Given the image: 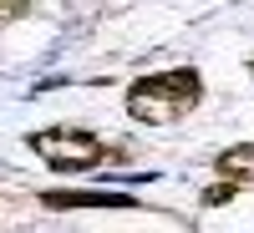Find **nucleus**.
<instances>
[{
  "mask_svg": "<svg viewBox=\"0 0 254 233\" xmlns=\"http://www.w3.org/2000/svg\"><path fill=\"white\" fill-rule=\"evenodd\" d=\"M41 208L51 213H76V208H142L127 193H41Z\"/></svg>",
  "mask_w": 254,
  "mask_h": 233,
  "instance_id": "7ed1b4c3",
  "label": "nucleus"
},
{
  "mask_svg": "<svg viewBox=\"0 0 254 233\" xmlns=\"http://www.w3.org/2000/svg\"><path fill=\"white\" fill-rule=\"evenodd\" d=\"M214 173H219L224 183H234V187H249V183H254V142L224 147V152L214 157Z\"/></svg>",
  "mask_w": 254,
  "mask_h": 233,
  "instance_id": "20e7f679",
  "label": "nucleus"
},
{
  "mask_svg": "<svg viewBox=\"0 0 254 233\" xmlns=\"http://www.w3.org/2000/svg\"><path fill=\"white\" fill-rule=\"evenodd\" d=\"M234 198H239L234 183H214V187H203V203H208V208H224V203H234Z\"/></svg>",
  "mask_w": 254,
  "mask_h": 233,
  "instance_id": "39448f33",
  "label": "nucleus"
},
{
  "mask_svg": "<svg viewBox=\"0 0 254 233\" xmlns=\"http://www.w3.org/2000/svg\"><path fill=\"white\" fill-rule=\"evenodd\" d=\"M198 101H203V76L193 66H173V71L137 76L127 87V117H137L142 127H168L183 122Z\"/></svg>",
  "mask_w": 254,
  "mask_h": 233,
  "instance_id": "f257e3e1",
  "label": "nucleus"
},
{
  "mask_svg": "<svg viewBox=\"0 0 254 233\" xmlns=\"http://www.w3.org/2000/svg\"><path fill=\"white\" fill-rule=\"evenodd\" d=\"M26 147L51 167V173H92V167H102L112 152L107 142H102L97 132H87V127H46V132H26Z\"/></svg>",
  "mask_w": 254,
  "mask_h": 233,
  "instance_id": "f03ea898",
  "label": "nucleus"
},
{
  "mask_svg": "<svg viewBox=\"0 0 254 233\" xmlns=\"http://www.w3.org/2000/svg\"><path fill=\"white\" fill-rule=\"evenodd\" d=\"M249 76H254V56H249Z\"/></svg>",
  "mask_w": 254,
  "mask_h": 233,
  "instance_id": "423d86ee",
  "label": "nucleus"
}]
</instances>
